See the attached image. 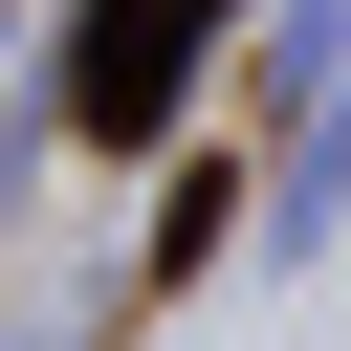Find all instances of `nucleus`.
Returning a JSON list of instances; mask_svg holds the SVG:
<instances>
[{
	"label": "nucleus",
	"instance_id": "obj_1",
	"mask_svg": "<svg viewBox=\"0 0 351 351\" xmlns=\"http://www.w3.org/2000/svg\"><path fill=\"white\" fill-rule=\"evenodd\" d=\"M176 44H197V0H110V22H88V132H154Z\"/></svg>",
	"mask_w": 351,
	"mask_h": 351
}]
</instances>
